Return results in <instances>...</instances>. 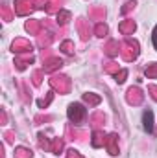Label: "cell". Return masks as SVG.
<instances>
[{
  "instance_id": "cell-1",
  "label": "cell",
  "mask_w": 157,
  "mask_h": 158,
  "mask_svg": "<svg viewBox=\"0 0 157 158\" xmlns=\"http://www.w3.org/2000/svg\"><path fill=\"white\" fill-rule=\"evenodd\" d=\"M142 121H144V129H146V131H152V121H154L152 110H146V112L142 114Z\"/></svg>"
},
{
  "instance_id": "cell-2",
  "label": "cell",
  "mask_w": 157,
  "mask_h": 158,
  "mask_svg": "<svg viewBox=\"0 0 157 158\" xmlns=\"http://www.w3.org/2000/svg\"><path fill=\"white\" fill-rule=\"evenodd\" d=\"M152 39H154V46H155V50H157V26H155V30H154V35H152Z\"/></svg>"
}]
</instances>
